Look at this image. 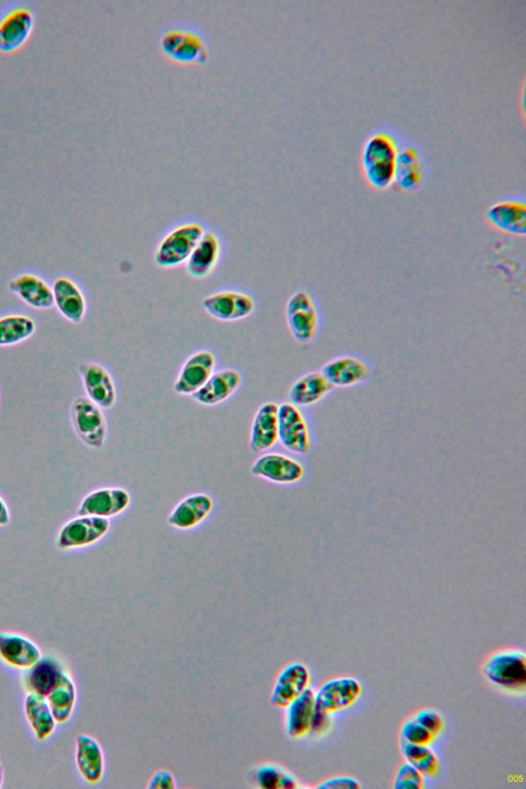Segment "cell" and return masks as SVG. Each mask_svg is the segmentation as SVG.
<instances>
[{"label": "cell", "mask_w": 526, "mask_h": 789, "mask_svg": "<svg viewBox=\"0 0 526 789\" xmlns=\"http://www.w3.org/2000/svg\"><path fill=\"white\" fill-rule=\"evenodd\" d=\"M398 138L387 131L372 133L364 143L361 156L363 176L375 191H387L395 184Z\"/></svg>", "instance_id": "1"}, {"label": "cell", "mask_w": 526, "mask_h": 789, "mask_svg": "<svg viewBox=\"0 0 526 789\" xmlns=\"http://www.w3.org/2000/svg\"><path fill=\"white\" fill-rule=\"evenodd\" d=\"M362 694L361 684L353 678L334 679L315 693V715L311 732H321L331 713L350 708Z\"/></svg>", "instance_id": "2"}, {"label": "cell", "mask_w": 526, "mask_h": 789, "mask_svg": "<svg viewBox=\"0 0 526 789\" xmlns=\"http://www.w3.org/2000/svg\"><path fill=\"white\" fill-rule=\"evenodd\" d=\"M205 233L198 222H187L167 234L159 243L154 259L162 269H175L185 265Z\"/></svg>", "instance_id": "3"}, {"label": "cell", "mask_w": 526, "mask_h": 789, "mask_svg": "<svg viewBox=\"0 0 526 789\" xmlns=\"http://www.w3.org/2000/svg\"><path fill=\"white\" fill-rule=\"evenodd\" d=\"M488 682L508 692H524L526 687V656L521 651L506 650L494 654L483 666Z\"/></svg>", "instance_id": "4"}, {"label": "cell", "mask_w": 526, "mask_h": 789, "mask_svg": "<svg viewBox=\"0 0 526 789\" xmlns=\"http://www.w3.org/2000/svg\"><path fill=\"white\" fill-rule=\"evenodd\" d=\"M286 322L293 340L298 344L313 343L320 331V314L314 298L306 291H297L286 305Z\"/></svg>", "instance_id": "5"}, {"label": "cell", "mask_w": 526, "mask_h": 789, "mask_svg": "<svg viewBox=\"0 0 526 789\" xmlns=\"http://www.w3.org/2000/svg\"><path fill=\"white\" fill-rule=\"evenodd\" d=\"M278 436L282 446L295 455H308L312 436L308 421L299 407L290 402L279 405Z\"/></svg>", "instance_id": "6"}, {"label": "cell", "mask_w": 526, "mask_h": 789, "mask_svg": "<svg viewBox=\"0 0 526 789\" xmlns=\"http://www.w3.org/2000/svg\"><path fill=\"white\" fill-rule=\"evenodd\" d=\"M75 432L88 446L100 448L107 437V423L102 408L89 398L80 397L73 401L70 409Z\"/></svg>", "instance_id": "7"}, {"label": "cell", "mask_w": 526, "mask_h": 789, "mask_svg": "<svg viewBox=\"0 0 526 789\" xmlns=\"http://www.w3.org/2000/svg\"><path fill=\"white\" fill-rule=\"evenodd\" d=\"M161 48L167 57L183 64H203L209 59L207 43L192 30H169L162 36Z\"/></svg>", "instance_id": "8"}, {"label": "cell", "mask_w": 526, "mask_h": 789, "mask_svg": "<svg viewBox=\"0 0 526 789\" xmlns=\"http://www.w3.org/2000/svg\"><path fill=\"white\" fill-rule=\"evenodd\" d=\"M109 530L108 519L80 515L63 526L57 539V547L60 550L88 547L102 540Z\"/></svg>", "instance_id": "9"}, {"label": "cell", "mask_w": 526, "mask_h": 789, "mask_svg": "<svg viewBox=\"0 0 526 789\" xmlns=\"http://www.w3.org/2000/svg\"><path fill=\"white\" fill-rule=\"evenodd\" d=\"M202 307L215 320L236 322L250 317L256 309L254 299L246 293L224 290L204 298Z\"/></svg>", "instance_id": "10"}, {"label": "cell", "mask_w": 526, "mask_h": 789, "mask_svg": "<svg viewBox=\"0 0 526 789\" xmlns=\"http://www.w3.org/2000/svg\"><path fill=\"white\" fill-rule=\"evenodd\" d=\"M35 17L25 5H13L0 14V52L12 53L28 41Z\"/></svg>", "instance_id": "11"}, {"label": "cell", "mask_w": 526, "mask_h": 789, "mask_svg": "<svg viewBox=\"0 0 526 789\" xmlns=\"http://www.w3.org/2000/svg\"><path fill=\"white\" fill-rule=\"evenodd\" d=\"M216 368V358L210 351H199L183 363L174 383V392L180 396H193L200 391L212 377Z\"/></svg>", "instance_id": "12"}, {"label": "cell", "mask_w": 526, "mask_h": 789, "mask_svg": "<svg viewBox=\"0 0 526 789\" xmlns=\"http://www.w3.org/2000/svg\"><path fill=\"white\" fill-rule=\"evenodd\" d=\"M251 474L280 485H292L302 481L306 475L304 465L282 454H267L259 457L251 466Z\"/></svg>", "instance_id": "13"}, {"label": "cell", "mask_w": 526, "mask_h": 789, "mask_svg": "<svg viewBox=\"0 0 526 789\" xmlns=\"http://www.w3.org/2000/svg\"><path fill=\"white\" fill-rule=\"evenodd\" d=\"M333 388H353L367 383L372 377L369 364L360 357L342 355L328 361L321 369Z\"/></svg>", "instance_id": "14"}, {"label": "cell", "mask_w": 526, "mask_h": 789, "mask_svg": "<svg viewBox=\"0 0 526 789\" xmlns=\"http://www.w3.org/2000/svg\"><path fill=\"white\" fill-rule=\"evenodd\" d=\"M427 179V166L421 150L413 145H401L397 158L395 184L400 190L413 193L422 189Z\"/></svg>", "instance_id": "15"}, {"label": "cell", "mask_w": 526, "mask_h": 789, "mask_svg": "<svg viewBox=\"0 0 526 789\" xmlns=\"http://www.w3.org/2000/svg\"><path fill=\"white\" fill-rule=\"evenodd\" d=\"M310 683L311 673L304 663L294 662L287 665L275 682L271 695L272 704L277 708L285 709L310 688Z\"/></svg>", "instance_id": "16"}, {"label": "cell", "mask_w": 526, "mask_h": 789, "mask_svg": "<svg viewBox=\"0 0 526 789\" xmlns=\"http://www.w3.org/2000/svg\"><path fill=\"white\" fill-rule=\"evenodd\" d=\"M42 657V650L29 637L15 632L0 633V661L6 665L25 671Z\"/></svg>", "instance_id": "17"}, {"label": "cell", "mask_w": 526, "mask_h": 789, "mask_svg": "<svg viewBox=\"0 0 526 789\" xmlns=\"http://www.w3.org/2000/svg\"><path fill=\"white\" fill-rule=\"evenodd\" d=\"M88 398L102 409L117 402V389L108 370L98 363L84 362L79 367Z\"/></svg>", "instance_id": "18"}, {"label": "cell", "mask_w": 526, "mask_h": 789, "mask_svg": "<svg viewBox=\"0 0 526 789\" xmlns=\"http://www.w3.org/2000/svg\"><path fill=\"white\" fill-rule=\"evenodd\" d=\"M130 505L131 496L124 488H100L83 500L79 508V515L108 519L124 513Z\"/></svg>", "instance_id": "19"}, {"label": "cell", "mask_w": 526, "mask_h": 789, "mask_svg": "<svg viewBox=\"0 0 526 789\" xmlns=\"http://www.w3.org/2000/svg\"><path fill=\"white\" fill-rule=\"evenodd\" d=\"M75 764L82 779L89 785H98L105 775L104 750L97 739L80 734L75 739Z\"/></svg>", "instance_id": "20"}, {"label": "cell", "mask_w": 526, "mask_h": 789, "mask_svg": "<svg viewBox=\"0 0 526 789\" xmlns=\"http://www.w3.org/2000/svg\"><path fill=\"white\" fill-rule=\"evenodd\" d=\"M486 220L492 227L509 236L526 235V204L524 199H507L487 209Z\"/></svg>", "instance_id": "21"}, {"label": "cell", "mask_w": 526, "mask_h": 789, "mask_svg": "<svg viewBox=\"0 0 526 789\" xmlns=\"http://www.w3.org/2000/svg\"><path fill=\"white\" fill-rule=\"evenodd\" d=\"M279 405L263 403L255 413L250 430L249 446L253 453L267 452L279 441Z\"/></svg>", "instance_id": "22"}, {"label": "cell", "mask_w": 526, "mask_h": 789, "mask_svg": "<svg viewBox=\"0 0 526 789\" xmlns=\"http://www.w3.org/2000/svg\"><path fill=\"white\" fill-rule=\"evenodd\" d=\"M65 669L58 658L51 655L43 656L39 662L25 670L22 676L23 688L26 693L47 698L59 684Z\"/></svg>", "instance_id": "23"}, {"label": "cell", "mask_w": 526, "mask_h": 789, "mask_svg": "<svg viewBox=\"0 0 526 789\" xmlns=\"http://www.w3.org/2000/svg\"><path fill=\"white\" fill-rule=\"evenodd\" d=\"M214 509L213 499L206 494H195L180 501L168 516V524L179 531L196 529Z\"/></svg>", "instance_id": "24"}, {"label": "cell", "mask_w": 526, "mask_h": 789, "mask_svg": "<svg viewBox=\"0 0 526 789\" xmlns=\"http://www.w3.org/2000/svg\"><path fill=\"white\" fill-rule=\"evenodd\" d=\"M315 715V692L308 688L285 708V731L299 740L310 734Z\"/></svg>", "instance_id": "25"}, {"label": "cell", "mask_w": 526, "mask_h": 789, "mask_svg": "<svg viewBox=\"0 0 526 789\" xmlns=\"http://www.w3.org/2000/svg\"><path fill=\"white\" fill-rule=\"evenodd\" d=\"M242 375L235 369L214 372L206 385L194 394L193 399L203 406H215L230 399L240 388Z\"/></svg>", "instance_id": "26"}, {"label": "cell", "mask_w": 526, "mask_h": 789, "mask_svg": "<svg viewBox=\"0 0 526 789\" xmlns=\"http://www.w3.org/2000/svg\"><path fill=\"white\" fill-rule=\"evenodd\" d=\"M221 255L219 238L211 231H205L202 239L185 262L187 274L197 280L208 278L218 266Z\"/></svg>", "instance_id": "27"}, {"label": "cell", "mask_w": 526, "mask_h": 789, "mask_svg": "<svg viewBox=\"0 0 526 789\" xmlns=\"http://www.w3.org/2000/svg\"><path fill=\"white\" fill-rule=\"evenodd\" d=\"M333 387L322 371H313L296 380L289 389V402L302 408L314 406L322 402Z\"/></svg>", "instance_id": "28"}, {"label": "cell", "mask_w": 526, "mask_h": 789, "mask_svg": "<svg viewBox=\"0 0 526 789\" xmlns=\"http://www.w3.org/2000/svg\"><path fill=\"white\" fill-rule=\"evenodd\" d=\"M52 289L60 314L72 323H81L86 316L87 303L79 286L67 278H59Z\"/></svg>", "instance_id": "29"}, {"label": "cell", "mask_w": 526, "mask_h": 789, "mask_svg": "<svg viewBox=\"0 0 526 789\" xmlns=\"http://www.w3.org/2000/svg\"><path fill=\"white\" fill-rule=\"evenodd\" d=\"M27 723L37 741L45 742L56 730L57 722L46 697L27 693L24 700Z\"/></svg>", "instance_id": "30"}, {"label": "cell", "mask_w": 526, "mask_h": 789, "mask_svg": "<svg viewBox=\"0 0 526 789\" xmlns=\"http://www.w3.org/2000/svg\"><path fill=\"white\" fill-rule=\"evenodd\" d=\"M9 289L33 309L50 310L55 306L53 289L35 275L25 274L13 279Z\"/></svg>", "instance_id": "31"}, {"label": "cell", "mask_w": 526, "mask_h": 789, "mask_svg": "<svg viewBox=\"0 0 526 789\" xmlns=\"http://www.w3.org/2000/svg\"><path fill=\"white\" fill-rule=\"evenodd\" d=\"M47 700L57 724H66L71 719L78 701L77 685L67 669L64 670L59 684L49 694Z\"/></svg>", "instance_id": "32"}, {"label": "cell", "mask_w": 526, "mask_h": 789, "mask_svg": "<svg viewBox=\"0 0 526 789\" xmlns=\"http://www.w3.org/2000/svg\"><path fill=\"white\" fill-rule=\"evenodd\" d=\"M33 319L22 315L0 318V347H11L21 344L35 332Z\"/></svg>", "instance_id": "33"}, {"label": "cell", "mask_w": 526, "mask_h": 789, "mask_svg": "<svg viewBox=\"0 0 526 789\" xmlns=\"http://www.w3.org/2000/svg\"><path fill=\"white\" fill-rule=\"evenodd\" d=\"M253 782L261 789H295L297 778L278 764H262L253 772Z\"/></svg>", "instance_id": "34"}, {"label": "cell", "mask_w": 526, "mask_h": 789, "mask_svg": "<svg viewBox=\"0 0 526 789\" xmlns=\"http://www.w3.org/2000/svg\"><path fill=\"white\" fill-rule=\"evenodd\" d=\"M402 753L407 763L415 767L425 777L435 778L440 773V762L429 745L403 742Z\"/></svg>", "instance_id": "35"}, {"label": "cell", "mask_w": 526, "mask_h": 789, "mask_svg": "<svg viewBox=\"0 0 526 789\" xmlns=\"http://www.w3.org/2000/svg\"><path fill=\"white\" fill-rule=\"evenodd\" d=\"M394 787L396 789H423L425 788V776L415 767L406 763L399 768Z\"/></svg>", "instance_id": "36"}, {"label": "cell", "mask_w": 526, "mask_h": 789, "mask_svg": "<svg viewBox=\"0 0 526 789\" xmlns=\"http://www.w3.org/2000/svg\"><path fill=\"white\" fill-rule=\"evenodd\" d=\"M401 734L404 742L411 744L430 745L435 739V736L415 719L405 723Z\"/></svg>", "instance_id": "37"}, {"label": "cell", "mask_w": 526, "mask_h": 789, "mask_svg": "<svg viewBox=\"0 0 526 789\" xmlns=\"http://www.w3.org/2000/svg\"><path fill=\"white\" fill-rule=\"evenodd\" d=\"M415 720L425 729L437 737L444 729V721L435 710H422L415 717Z\"/></svg>", "instance_id": "38"}, {"label": "cell", "mask_w": 526, "mask_h": 789, "mask_svg": "<svg viewBox=\"0 0 526 789\" xmlns=\"http://www.w3.org/2000/svg\"><path fill=\"white\" fill-rule=\"evenodd\" d=\"M177 781L175 776L168 770L162 769L150 777L147 789H175Z\"/></svg>", "instance_id": "39"}, {"label": "cell", "mask_w": 526, "mask_h": 789, "mask_svg": "<svg viewBox=\"0 0 526 789\" xmlns=\"http://www.w3.org/2000/svg\"><path fill=\"white\" fill-rule=\"evenodd\" d=\"M317 788L322 789H359L361 784L359 781L352 777H334L320 783Z\"/></svg>", "instance_id": "40"}, {"label": "cell", "mask_w": 526, "mask_h": 789, "mask_svg": "<svg viewBox=\"0 0 526 789\" xmlns=\"http://www.w3.org/2000/svg\"><path fill=\"white\" fill-rule=\"evenodd\" d=\"M10 511L6 503L0 498V526H7L10 523Z\"/></svg>", "instance_id": "41"}, {"label": "cell", "mask_w": 526, "mask_h": 789, "mask_svg": "<svg viewBox=\"0 0 526 789\" xmlns=\"http://www.w3.org/2000/svg\"><path fill=\"white\" fill-rule=\"evenodd\" d=\"M5 781V771L2 765H0V788L3 787Z\"/></svg>", "instance_id": "42"}]
</instances>
